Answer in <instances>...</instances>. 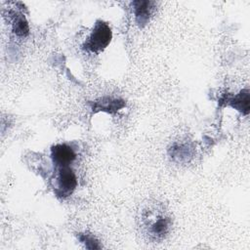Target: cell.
Wrapping results in <instances>:
<instances>
[{
	"mask_svg": "<svg viewBox=\"0 0 250 250\" xmlns=\"http://www.w3.org/2000/svg\"><path fill=\"white\" fill-rule=\"evenodd\" d=\"M168 229V221L164 218L158 219L152 226H151V230L154 234L157 235H162L166 232Z\"/></svg>",
	"mask_w": 250,
	"mask_h": 250,
	"instance_id": "8",
	"label": "cell"
},
{
	"mask_svg": "<svg viewBox=\"0 0 250 250\" xmlns=\"http://www.w3.org/2000/svg\"><path fill=\"white\" fill-rule=\"evenodd\" d=\"M13 30L18 36H26L28 34L29 27L24 17L20 15V16H17V18H15V21L13 23Z\"/></svg>",
	"mask_w": 250,
	"mask_h": 250,
	"instance_id": "7",
	"label": "cell"
},
{
	"mask_svg": "<svg viewBox=\"0 0 250 250\" xmlns=\"http://www.w3.org/2000/svg\"><path fill=\"white\" fill-rule=\"evenodd\" d=\"M111 37L112 33L108 24L104 21H97L84 44V48L91 53H100L109 44Z\"/></svg>",
	"mask_w": 250,
	"mask_h": 250,
	"instance_id": "1",
	"label": "cell"
},
{
	"mask_svg": "<svg viewBox=\"0 0 250 250\" xmlns=\"http://www.w3.org/2000/svg\"><path fill=\"white\" fill-rule=\"evenodd\" d=\"M79 238H80L81 242H83L85 244V246L89 249L101 248V246L99 245V242L96 240V238L90 234H81Z\"/></svg>",
	"mask_w": 250,
	"mask_h": 250,
	"instance_id": "9",
	"label": "cell"
},
{
	"mask_svg": "<svg viewBox=\"0 0 250 250\" xmlns=\"http://www.w3.org/2000/svg\"><path fill=\"white\" fill-rule=\"evenodd\" d=\"M51 155L53 161L62 167L68 166L76 157L73 149L65 144L54 146L51 149Z\"/></svg>",
	"mask_w": 250,
	"mask_h": 250,
	"instance_id": "3",
	"label": "cell"
},
{
	"mask_svg": "<svg viewBox=\"0 0 250 250\" xmlns=\"http://www.w3.org/2000/svg\"><path fill=\"white\" fill-rule=\"evenodd\" d=\"M77 186V180L74 172L68 167H62L58 177V194L60 196H67L72 193Z\"/></svg>",
	"mask_w": 250,
	"mask_h": 250,
	"instance_id": "2",
	"label": "cell"
},
{
	"mask_svg": "<svg viewBox=\"0 0 250 250\" xmlns=\"http://www.w3.org/2000/svg\"><path fill=\"white\" fill-rule=\"evenodd\" d=\"M249 103H250V96H249L248 89L242 90L237 96H235L229 102V104L232 107L241 111L244 114L249 113V108H250Z\"/></svg>",
	"mask_w": 250,
	"mask_h": 250,
	"instance_id": "6",
	"label": "cell"
},
{
	"mask_svg": "<svg viewBox=\"0 0 250 250\" xmlns=\"http://www.w3.org/2000/svg\"><path fill=\"white\" fill-rule=\"evenodd\" d=\"M124 105H125L124 101L106 97V98L101 99L100 101H97L93 105V109L103 110L106 112H115L118 109L122 108Z\"/></svg>",
	"mask_w": 250,
	"mask_h": 250,
	"instance_id": "4",
	"label": "cell"
},
{
	"mask_svg": "<svg viewBox=\"0 0 250 250\" xmlns=\"http://www.w3.org/2000/svg\"><path fill=\"white\" fill-rule=\"evenodd\" d=\"M152 4L153 3L150 1H136V2H134L136 20L140 25H144L147 22L148 18L150 16Z\"/></svg>",
	"mask_w": 250,
	"mask_h": 250,
	"instance_id": "5",
	"label": "cell"
}]
</instances>
